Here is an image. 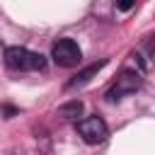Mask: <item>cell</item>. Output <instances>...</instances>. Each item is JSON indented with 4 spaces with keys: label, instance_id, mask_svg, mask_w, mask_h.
Here are the masks:
<instances>
[{
    "label": "cell",
    "instance_id": "1",
    "mask_svg": "<svg viewBox=\"0 0 155 155\" xmlns=\"http://www.w3.org/2000/svg\"><path fill=\"white\" fill-rule=\"evenodd\" d=\"M5 63L12 70H44L46 58L36 51H29L24 46H10L5 48Z\"/></svg>",
    "mask_w": 155,
    "mask_h": 155
},
{
    "label": "cell",
    "instance_id": "2",
    "mask_svg": "<svg viewBox=\"0 0 155 155\" xmlns=\"http://www.w3.org/2000/svg\"><path fill=\"white\" fill-rule=\"evenodd\" d=\"M140 82H143L140 73H136V70H121L119 78H116V82H114V85L109 87V92H107V102H119V99L133 94V92L140 87Z\"/></svg>",
    "mask_w": 155,
    "mask_h": 155
},
{
    "label": "cell",
    "instance_id": "3",
    "mask_svg": "<svg viewBox=\"0 0 155 155\" xmlns=\"http://www.w3.org/2000/svg\"><path fill=\"white\" fill-rule=\"evenodd\" d=\"M51 58H53L61 68H73V65L80 63L82 51H80L78 41H73V39H58V41L53 44V48H51Z\"/></svg>",
    "mask_w": 155,
    "mask_h": 155
},
{
    "label": "cell",
    "instance_id": "4",
    "mask_svg": "<svg viewBox=\"0 0 155 155\" xmlns=\"http://www.w3.org/2000/svg\"><path fill=\"white\" fill-rule=\"evenodd\" d=\"M78 133H80V138L85 143L97 145V143H102L109 136V128H107V124H104L102 116H87V119L78 121Z\"/></svg>",
    "mask_w": 155,
    "mask_h": 155
},
{
    "label": "cell",
    "instance_id": "5",
    "mask_svg": "<svg viewBox=\"0 0 155 155\" xmlns=\"http://www.w3.org/2000/svg\"><path fill=\"white\" fill-rule=\"evenodd\" d=\"M104 65H107V61H99V63H92V65H87V68H85V70H80V73L73 78V80H68V85H65V87H68V90H75V87H82V85H87V82H90V80H92V78H94V75H97V73H99Z\"/></svg>",
    "mask_w": 155,
    "mask_h": 155
},
{
    "label": "cell",
    "instance_id": "6",
    "mask_svg": "<svg viewBox=\"0 0 155 155\" xmlns=\"http://www.w3.org/2000/svg\"><path fill=\"white\" fill-rule=\"evenodd\" d=\"M80 114H82V102L80 99H73V102L58 107V116H63V119H78Z\"/></svg>",
    "mask_w": 155,
    "mask_h": 155
},
{
    "label": "cell",
    "instance_id": "7",
    "mask_svg": "<svg viewBox=\"0 0 155 155\" xmlns=\"http://www.w3.org/2000/svg\"><path fill=\"white\" fill-rule=\"evenodd\" d=\"M133 2H119V10H131Z\"/></svg>",
    "mask_w": 155,
    "mask_h": 155
}]
</instances>
